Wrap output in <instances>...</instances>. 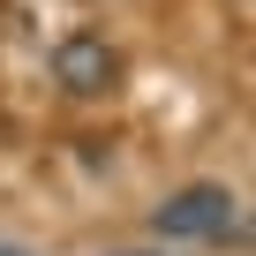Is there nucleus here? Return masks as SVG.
I'll list each match as a JSON object with an SVG mask.
<instances>
[{
	"label": "nucleus",
	"mask_w": 256,
	"mask_h": 256,
	"mask_svg": "<svg viewBox=\"0 0 256 256\" xmlns=\"http://www.w3.org/2000/svg\"><path fill=\"white\" fill-rule=\"evenodd\" d=\"M53 76H60L76 98H98V90H113L120 60H113V46H106V38L76 30V38H60V46H53Z\"/></svg>",
	"instance_id": "2"
},
{
	"label": "nucleus",
	"mask_w": 256,
	"mask_h": 256,
	"mask_svg": "<svg viewBox=\"0 0 256 256\" xmlns=\"http://www.w3.org/2000/svg\"><path fill=\"white\" fill-rule=\"evenodd\" d=\"M0 256H30V248H16V241H0Z\"/></svg>",
	"instance_id": "3"
},
{
	"label": "nucleus",
	"mask_w": 256,
	"mask_h": 256,
	"mask_svg": "<svg viewBox=\"0 0 256 256\" xmlns=\"http://www.w3.org/2000/svg\"><path fill=\"white\" fill-rule=\"evenodd\" d=\"M151 226L166 241H226V234H241V196L226 181H196V188H174L151 211Z\"/></svg>",
	"instance_id": "1"
}]
</instances>
